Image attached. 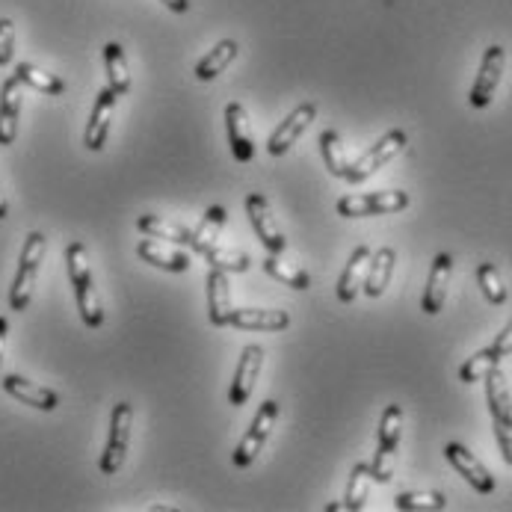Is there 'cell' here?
Listing matches in <instances>:
<instances>
[{
    "label": "cell",
    "instance_id": "1",
    "mask_svg": "<svg viewBox=\"0 0 512 512\" xmlns=\"http://www.w3.org/2000/svg\"><path fill=\"white\" fill-rule=\"evenodd\" d=\"M66 270H69V282H72L74 288L80 320L89 329L104 326V305H101V296L95 291V279H92V267H89V252H86V246L80 240L69 243V249H66Z\"/></svg>",
    "mask_w": 512,
    "mask_h": 512
},
{
    "label": "cell",
    "instance_id": "2",
    "mask_svg": "<svg viewBox=\"0 0 512 512\" xmlns=\"http://www.w3.org/2000/svg\"><path fill=\"white\" fill-rule=\"evenodd\" d=\"M45 252H48L45 234L42 231H30L27 240H24L21 258H18V270H15L12 288H9V308L12 311H27V305L33 299L36 279H39V267L45 261Z\"/></svg>",
    "mask_w": 512,
    "mask_h": 512
},
{
    "label": "cell",
    "instance_id": "3",
    "mask_svg": "<svg viewBox=\"0 0 512 512\" xmlns=\"http://www.w3.org/2000/svg\"><path fill=\"white\" fill-rule=\"evenodd\" d=\"M483 382H486V403L492 412L495 439H498V447L504 453V462L512 465V394L501 365L492 367Z\"/></svg>",
    "mask_w": 512,
    "mask_h": 512
},
{
    "label": "cell",
    "instance_id": "4",
    "mask_svg": "<svg viewBox=\"0 0 512 512\" xmlns=\"http://www.w3.org/2000/svg\"><path fill=\"white\" fill-rule=\"evenodd\" d=\"M400 436H403V406L391 403V406H385L382 421H379V450H376V456L370 462L373 483H391Z\"/></svg>",
    "mask_w": 512,
    "mask_h": 512
},
{
    "label": "cell",
    "instance_id": "5",
    "mask_svg": "<svg viewBox=\"0 0 512 512\" xmlns=\"http://www.w3.org/2000/svg\"><path fill=\"white\" fill-rule=\"evenodd\" d=\"M131 433H134V406L131 403H116L110 412V433H107V444L101 453V474L113 477L128 456L131 447Z\"/></svg>",
    "mask_w": 512,
    "mask_h": 512
},
{
    "label": "cell",
    "instance_id": "6",
    "mask_svg": "<svg viewBox=\"0 0 512 512\" xmlns=\"http://www.w3.org/2000/svg\"><path fill=\"white\" fill-rule=\"evenodd\" d=\"M406 143H409L406 131H400V128L388 131L382 140H376L362 157H356V160L344 169V181H347V184H362V181H367V178L376 175L385 163H391L397 154H403Z\"/></svg>",
    "mask_w": 512,
    "mask_h": 512
},
{
    "label": "cell",
    "instance_id": "7",
    "mask_svg": "<svg viewBox=\"0 0 512 512\" xmlns=\"http://www.w3.org/2000/svg\"><path fill=\"white\" fill-rule=\"evenodd\" d=\"M279 412H282L279 400H264V403H261V409H258V415L252 418V424H249L246 436L240 439V444H237V447H234V453H231V462H234L237 468H249V465L258 459L261 447L267 444L270 433L276 430Z\"/></svg>",
    "mask_w": 512,
    "mask_h": 512
},
{
    "label": "cell",
    "instance_id": "8",
    "mask_svg": "<svg viewBox=\"0 0 512 512\" xmlns=\"http://www.w3.org/2000/svg\"><path fill=\"white\" fill-rule=\"evenodd\" d=\"M406 208H409V193H403V190H382V193H362V196L338 199V214L347 220L400 214Z\"/></svg>",
    "mask_w": 512,
    "mask_h": 512
},
{
    "label": "cell",
    "instance_id": "9",
    "mask_svg": "<svg viewBox=\"0 0 512 512\" xmlns=\"http://www.w3.org/2000/svg\"><path fill=\"white\" fill-rule=\"evenodd\" d=\"M504 66H507V51L501 45H489L483 60H480V72L474 77V86L468 92V104L477 107V110H486L501 86V77H504Z\"/></svg>",
    "mask_w": 512,
    "mask_h": 512
},
{
    "label": "cell",
    "instance_id": "10",
    "mask_svg": "<svg viewBox=\"0 0 512 512\" xmlns=\"http://www.w3.org/2000/svg\"><path fill=\"white\" fill-rule=\"evenodd\" d=\"M246 217H249L252 231L258 234V240L264 243V249H267L270 255H279V252L288 249V237H285V231L279 228V222L273 217V208H270L267 196L249 193V196H246Z\"/></svg>",
    "mask_w": 512,
    "mask_h": 512
},
{
    "label": "cell",
    "instance_id": "11",
    "mask_svg": "<svg viewBox=\"0 0 512 512\" xmlns=\"http://www.w3.org/2000/svg\"><path fill=\"white\" fill-rule=\"evenodd\" d=\"M261 367H264V347L261 344L243 347L237 370H234V382L228 385V406L240 409V406H246L252 400V391H255V382L261 376Z\"/></svg>",
    "mask_w": 512,
    "mask_h": 512
},
{
    "label": "cell",
    "instance_id": "12",
    "mask_svg": "<svg viewBox=\"0 0 512 512\" xmlns=\"http://www.w3.org/2000/svg\"><path fill=\"white\" fill-rule=\"evenodd\" d=\"M444 459L456 468L459 477L468 480V486H471L474 492H480V495H492V492H495V477H492V471H489L465 444L450 441V444L444 447Z\"/></svg>",
    "mask_w": 512,
    "mask_h": 512
},
{
    "label": "cell",
    "instance_id": "13",
    "mask_svg": "<svg viewBox=\"0 0 512 512\" xmlns=\"http://www.w3.org/2000/svg\"><path fill=\"white\" fill-rule=\"evenodd\" d=\"M317 119V104L314 101H305V104H299L296 110H293L291 116L270 134V143H267V151L273 154V157H282V154H288L293 146H296V140L308 131V125Z\"/></svg>",
    "mask_w": 512,
    "mask_h": 512
},
{
    "label": "cell",
    "instance_id": "14",
    "mask_svg": "<svg viewBox=\"0 0 512 512\" xmlns=\"http://www.w3.org/2000/svg\"><path fill=\"white\" fill-rule=\"evenodd\" d=\"M116 101L119 95L104 86L95 98V107H92V116L86 122V131H83V146L89 151H101L107 146V137H110V122H113V113H116Z\"/></svg>",
    "mask_w": 512,
    "mask_h": 512
},
{
    "label": "cell",
    "instance_id": "15",
    "mask_svg": "<svg viewBox=\"0 0 512 512\" xmlns=\"http://www.w3.org/2000/svg\"><path fill=\"white\" fill-rule=\"evenodd\" d=\"M0 385H3V391H6L9 397H15V400L24 403V406L39 409V412H54V409L60 406V394H57L54 388H45V385H39V382H30V379H24V376H18V373H6Z\"/></svg>",
    "mask_w": 512,
    "mask_h": 512
},
{
    "label": "cell",
    "instance_id": "16",
    "mask_svg": "<svg viewBox=\"0 0 512 512\" xmlns=\"http://www.w3.org/2000/svg\"><path fill=\"white\" fill-rule=\"evenodd\" d=\"M225 134H228V148L237 163L255 160V140H252V125L249 113L243 104H228L225 107Z\"/></svg>",
    "mask_w": 512,
    "mask_h": 512
},
{
    "label": "cell",
    "instance_id": "17",
    "mask_svg": "<svg viewBox=\"0 0 512 512\" xmlns=\"http://www.w3.org/2000/svg\"><path fill=\"white\" fill-rule=\"evenodd\" d=\"M228 326L252 332H285L291 326V314L282 308H234Z\"/></svg>",
    "mask_w": 512,
    "mask_h": 512
},
{
    "label": "cell",
    "instance_id": "18",
    "mask_svg": "<svg viewBox=\"0 0 512 512\" xmlns=\"http://www.w3.org/2000/svg\"><path fill=\"white\" fill-rule=\"evenodd\" d=\"M21 80L12 74L6 77L0 89V146H12L18 137V119H21Z\"/></svg>",
    "mask_w": 512,
    "mask_h": 512
},
{
    "label": "cell",
    "instance_id": "19",
    "mask_svg": "<svg viewBox=\"0 0 512 512\" xmlns=\"http://www.w3.org/2000/svg\"><path fill=\"white\" fill-rule=\"evenodd\" d=\"M450 276H453V258L447 252H441L433 261V270H430V279H427V288H424V299H421V311L424 314H430V317L441 314V308L447 302Z\"/></svg>",
    "mask_w": 512,
    "mask_h": 512
},
{
    "label": "cell",
    "instance_id": "20",
    "mask_svg": "<svg viewBox=\"0 0 512 512\" xmlns=\"http://www.w3.org/2000/svg\"><path fill=\"white\" fill-rule=\"evenodd\" d=\"M394 264H397V252L391 246H382L370 255V264H367L365 273V285L362 291L370 299H379L382 293L388 291L391 285V276H394Z\"/></svg>",
    "mask_w": 512,
    "mask_h": 512
},
{
    "label": "cell",
    "instance_id": "21",
    "mask_svg": "<svg viewBox=\"0 0 512 512\" xmlns=\"http://www.w3.org/2000/svg\"><path fill=\"white\" fill-rule=\"evenodd\" d=\"M208 317L214 326H228V317L234 311L231 305V282H228V273L211 267L208 273Z\"/></svg>",
    "mask_w": 512,
    "mask_h": 512
},
{
    "label": "cell",
    "instance_id": "22",
    "mask_svg": "<svg viewBox=\"0 0 512 512\" xmlns=\"http://www.w3.org/2000/svg\"><path fill=\"white\" fill-rule=\"evenodd\" d=\"M137 255H140L146 264L160 267V270H166V273H187V270H190V258H187L181 249L163 246V243H157V240H140Z\"/></svg>",
    "mask_w": 512,
    "mask_h": 512
},
{
    "label": "cell",
    "instance_id": "23",
    "mask_svg": "<svg viewBox=\"0 0 512 512\" xmlns=\"http://www.w3.org/2000/svg\"><path fill=\"white\" fill-rule=\"evenodd\" d=\"M367 264H370V249L367 246H356L350 261H347V267H344V273H341V279H338V299L341 302H353L359 296L362 285H365Z\"/></svg>",
    "mask_w": 512,
    "mask_h": 512
},
{
    "label": "cell",
    "instance_id": "24",
    "mask_svg": "<svg viewBox=\"0 0 512 512\" xmlns=\"http://www.w3.org/2000/svg\"><path fill=\"white\" fill-rule=\"evenodd\" d=\"M225 208L220 205H214V208H208L205 211V217L202 222L190 231V249L193 252H199V255H205L208 249H214L217 246V240H220V231L222 225H225Z\"/></svg>",
    "mask_w": 512,
    "mask_h": 512
},
{
    "label": "cell",
    "instance_id": "25",
    "mask_svg": "<svg viewBox=\"0 0 512 512\" xmlns=\"http://www.w3.org/2000/svg\"><path fill=\"white\" fill-rule=\"evenodd\" d=\"M137 228L143 234H148V237H154V240H166L172 246H190V228L181 225V222L166 220V217H154V214H143L137 220Z\"/></svg>",
    "mask_w": 512,
    "mask_h": 512
},
{
    "label": "cell",
    "instance_id": "26",
    "mask_svg": "<svg viewBox=\"0 0 512 512\" xmlns=\"http://www.w3.org/2000/svg\"><path fill=\"white\" fill-rule=\"evenodd\" d=\"M104 69H107V86L116 95H128L131 92V69H128V57H125L119 42H107L104 45Z\"/></svg>",
    "mask_w": 512,
    "mask_h": 512
},
{
    "label": "cell",
    "instance_id": "27",
    "mask_svg": "<svg viewBox=\"0 0 512 512\" xmlns=\"http://www.w3.org/2000/svg\"><path fill=\"white\" fill-rule=\"evenodd\" d=\"M264 273H267L270 279H276V282H282V285L293 288V291H308V288H311V276H308V270H305V267H299L296 261H285V258H282V252H279V255H267V261H264Z\"/></svg>",
    "mask_w": 512,
    "mask_h": 512
},
{
    "label": "cell",
    "instance_id": "28",
    "mask_svg": "<svg viewBox=\"0 0 512 512\" xmlns=\"http://www.w3.org/2000/svg\"><path fill=\"white\" fill-rule=\"evenodd\" d=\"M237 54H240V45H237L234 39H222L214 51H208V54L196 63V77H199L202 83L220 77V74L237 60Z\"/></svg>",
    "mask_w": 512,
    "mask_h": 512
},
{
    "label": "cell",
    "instance_id": "29",
    "mask_svg": "<svg viewBox=\"0 0 512 512\" xmlns=\"http://www.w3.org/2000/svg\"><path fill=\"white\" fill-rule=\"evenodd\" d=\"M15 77H18L24 86L36 89V92H45V95H63V92H66V80H63V77L45 72V69H39V66H33V63H18V66H15Z\"/></svg>",
    "mask_w": 512,
    "mask_h": 512
},
{
    "label": "cell",
    "instance_id": "30",
    "mask_svg": "<svg viewBox=\"0 0 512 512\" xmlns=\"http://www.w3.org/2000/svg\"><path fill=\"white\" fill-rule=\"evenodd\" d=\"M370 483H373V477H370V462L353 465L350 480H347V495H344V504H341V507L350 512L365 510L367 498H370Z\"/></svg>",
    "mask_w": 512,
    "mask_h": 512
},
{
    "label": "cell",
    "instance_id": "31",
    "mask_svg": "<svg viewBox=\"0 0 512 512\" xmlns=\"http://www.w3.org/2000/svg\"><path fill=\"white\" fill-rule=\"evenodd\" d=\"M320 154H323V163L326 169L335 175V178H344V169L350 166L347 154H344V140L338 131H323L320 134Z\"/></svg>",
    "mask_w": 512,
    "mask_h": 512
},
{
    "label": "cell",
    "instance_id": "32",
    "mask_svg": "<svg viewBox=\"0 0 512 512\" xmlns=\"http://www.w3.org/2000/svg\"><path fill=\"white\" fill-rule=\"evenodd\" d=\"M394 507L403 512H439L447 507V498L441 492H400Z\"/></svg>",
    "mask_w": 512,
    "mask_h": 512
},
{
    "label": "cell",
    "instance_id": "33",
    "mask_svg": "<svg viewBox=\"0 0 512 512\" xmlns=\"http://www.w3.org/2000/svg\"><path fill=\"white\" fill-rule=\"evenodd\" d=\"M205 258H208L211 267L225 270V273H246L252 267V258L246 252H240V249H231V246L228 249L225 246H214V249L205 252Z\"/></svg>",
    "mask_w": 512,
    "mask_h": 512
},
{
    "label": "cell",
    "instance_id": "34",
    "mask_svg": "<svg viewBox=\"0 0 512 512\" xmlns=\"http://www.w3.org/2000/svg\"><path fill=\"white\" fill-rule=\"evenodd\" d=\"M477 285H480V291H483V296H486L492 305H504L507 296H510L504 279H501V273H498V267L489 264V261H483V264L477 267Z\"/></svg>",
    "mask_w": 512,
    "mask_h": 512
},
{
    "label": "cell",
    "instance_id": "35",
    "mask_svg": "<svg viewBox=\"0 0 512 512\" xmlns=\"http://www.w3.org/2000/svg\"><path fill=\"white\" fill-rule=\"evenodd\" d=\"M498 365H501V359H498V356H495V353L486 347V350L474 353L471 359H465V365L459 367V382H465V385L483 382V379H486V373Z\"/></svg>",
    "mask_w": 512,
    "mask_h": 512
},
{
    "label": "cell",
    "instance_id": "36",
    "mask_svg": "<svg viewBox=\"0 0 512 512\" xmlns=\"http://www.w3.org/2000/svg\"><path fill=\"white\" fill-rule=\"evenodd\" d=\"M15 54V24L12 18H0V66H9Z\"/></svg>",
    "mask_w": 512,
    "mask_h": 512
},
{
    "label": "cell",
    "instance_id": "37",
    "mask_svg": "<svg viewBox=\"0 0 512 512\" xmlns=\"http://www.w3.org/2000/svg\"><path fill=\"white\" fill-rule=\"evenodd\" d=\"M498 359H507V356H512V320L504 326V332L492 341V347H489Z\"/></svg>",
    "mask_w": 512,
    "mask_h": 512
},
{
    "label": "cell",
    "instance_id": "38",
    "mask_svg": "<svg viewBox=\"0 0 512 512\" xmlns=\"http://www.w3.org/2000/svg\"><path fill=\"white\" fill-rule=\"evenodd\" d=\"M160 3H166L172 12H178V15H184L187 9H190V0H160Z\"/></svg>",
    "mask_w": 512,
    "mask_h": 512
},
{
    "label": "cell",
    "instance_id": "39",
    "mask_svg": "<svg viewBox=\"0 0 512 512\" xmlns=\"http://www.w3.org/2000/svg\"><path fill=\"white\" fill-rule=\"evenodd\" d=\"M6 335H9V320L0 317V359H3V347H6Z\"/></svg>",
    "mask_w": 512,
    "mask_h": 512
},
{
    "label": "cell",
    "instance_id": "40",
    "mask_svg": "<svg viewBox=\"0 0 512 512\" xmlns=\"http://www.w3.org/2000/svg\"><path fill=\"white\" fill-rule=\"evenodd\" d=\"M6 214H9V205H6V196L0 190V220H6Z\"/></svg>",
    "mask_w": 512,
    "mask_h": 512
}]
</instances>
